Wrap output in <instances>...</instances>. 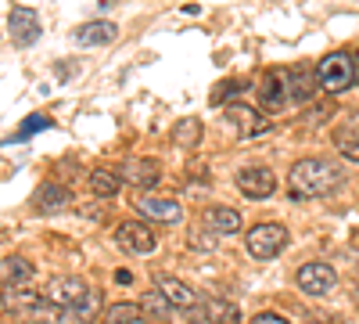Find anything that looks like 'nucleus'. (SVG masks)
I'll return each instance as SVG.
<instances>
[{
  "label": "nucleus",
  "instance_id": "16",
  "mask_svg": "<svg viewBox=\"0 0 359 324\" xmlns=\"http://www.w3.org/2000/svg\"><path fill=\"white\" fill-rule=\"evenodd\" d=\"M140 213L158 220V223H176L180 216H184V205H180L176 198H144L140 202Z\"/></svg>",
  "mask_w": 359,
  "mask_h": 324
},
{
  "label": "nucleus",
  "instance_id": "19",
  "mask_svg": "<svg viewBox=\"0 0 359 324\" xmlns=\"http://www.w3.org/2000/svg\"><path fill=\"white\" fill-rule=\"evenodd\" d=\"M198 141H201V123L198 119H180L172 127V144L176 148H194Z\"/></svg>",
  "mask_w": 359,
  "mask_h": 324
},
{
  "label": "nucleus",
  "instance_id": "6",
  "mask_svg": "<svg viewBox=\"0 0 359 324\" xmlns=\"http://www.w3.org/2000/svg\"><path fill=\"white\" fill-rule=\"evenodd\" d=\"M115 238H118V245L123 249H130V252H155L158 249V234L147 227V223H140V220H126V223H118V231H115Z\"/></svg>",
  "mask_w": 359,
  "mask_h": 324
},
{
  "label": "nucleus",
  "instance_id": "15",
  "mask_svg": "<svg viewBox=\"0 0 359 324\" xmlns=\"http://www.w3.org/2000/svg\"><path fill=\"white\" fill-rule=\"evenodd\" d=\"M33 278V263L25 256H8L0 259V288H18L22 281Z\"/></svg>",
  "mask_w": 359,
  "mask_h": 324
},
{
  "label": "nucleus",
  "instance_id": "29",
  "mask_svg": "<svg viewBox=\"0 0 359 324\" xmlns=\"http://www.w3.org/2000/svg\"><path fill=\"white\" fill-rule=\"evenodd\" d=\"M313 324H341V320H313Z\"/></svg>",
  "mask_w": 359,
  "mask_h": 324
},
{
  "label": "nucleus",
  "instance_id": "23",
  "mask_svg": "<svg viewBox=\"0 0 359 324\" xmlns=\"http://www.w3.org/2000/svg\"><path fill=\"white\" fill-rule=\"evenodd\" d=\"M133 320H140V306L133 303H115L104 313V324H133Z\"/></svg>",
  "mask_w": 359,
  "mask_h": 324
},
{
  "label": "nucleus",
  "instance_id": "28",
  "mask_svg": "<svg viewBox=\"0 0 359 324\" xmlns=\"http://www.w3.org/2000/svg\"><path fill=\"white\" fill-rule=\"evenodd\" d=\"M115 281H118V285H126V281H133V274H130V271H118Z\"/></svg>",
  "mask_w": 359,
  "mask_h": 324
},
{
  "label": "nucleus",
  "instance_id": "20",
  "mask_svg": "<svg viewBox=\"0 0 359 324\" xmlns=\"http://www.w3.org/2000/svg\"><path fill=\"white\" fill-rule=\"evenodd\" d=\"M334 148H338L348 162H359V130H355V127L334 130Z\"/></svg>",
  "mask_w": 359,
  "mask_h": 324
},
{
  "label": "nucleus",
  "instance_id": "25",
  "mask_svg": "<svg viewBox=\"0 0 359 324\" xmlns=\"http://www.w3.org/2000/svg\"><path fill=\"white\" fill-rule=\"evenodd\" d=\"M241 79H223L219 86H216V91H212V105H226L230 98H237V91H241Z\"/></svg>",
  "mask_w": 359,
  "mask_h": 324
},
{
  "label": "nucleus",
  "instance_id": "12",
  "mask_svg": "<svg viewBox=\"0 0 359 324\" xmlns=\"http://www.w3.org/2000/svg\"><path fill=\"white\" fill-rule=\"evenodd\" d=\"M65 205H72V191L62 184H43L33 195V209L36 213H62Z\"/></svg>",
  "mask_w": 359,
  "mask_h": 324
},
{
  "label": "nucleus",
  "instance_id": "11",
  "mask_svg": "<svg viewBox=\"0 0 359 324\" xmlns=\"http://www.w3.org/2000/svg\"><path fill=\"white\" fill-rule=\"evenodd\" d=\"M226 119H230L233 130H241L245 137L269 130V119H262V115H259L255 108H248V105H230V108H226Z\"/></svg>",
  "mask_w": 359,
  "mask_h": 324
},
{
  "label": "nucleus",
  "instance_id": "4",
  "mask_svg": "<svg viewBox=\"0 0 359 324\" xmlns=\"http://www.w3.org/2000/svg\"><path fill=\"white\" fill-rule=\"evenodd\" d=\"M248 252L255 256V259H273V256H280L284 249H287V227L284 223H255L252 231H248Z\"/></svg>",
  "mask_w": 359,
  "mask_h": 324
},
{
  "label": "nucleus",
  "instance_id": "5",
  "mask_svg": "<svg viewBox=\"0 0 359 324\" xmlns=\"http://www.w3.org/2000/svg\"><path fill=\"white\" fill-rule=\"evenodd\" d=\"M294 281H298V288H302L306 296H327V292L338 285V274H334L331 263H306Z\"/></svg>",
  "mask_w": 359,
  "mask_h": 324
},
{
  "label": "nucleus",
  "instance_id": "31",
  "mask_svg": "<svg viewBox=\"0 0 359 324\" xmlns=\"http://www.w3.org/2000/svg\"><path fill=\"white\" fill-rule=\"evenodd\" d=\"M90 324H97V320H90Z\"/></svg>",
  "mask_w": 359,
  "mask_h": 324
},
{
  "label": "nucleus",
  "instance_id": "22",
  "mask_svg": "<svg viewBox=\"0 0 359 324\" xmlns=\"http://www.w3.org/2000/svg\"><path fill=\"white\" fill-rule=\"evenodd\" d=\"M118 176L111 173V169H94L90 173V188H94V195H101V198H111L115 191H118Z\"/></svg>",
  "mask_w": 359,
  "mask_h": 324
},
{
  "label": "nucleus",
  "instance_id": "30",
  "mask_svg": "<svg viewBox=\"0 0 359 324\" xmlns=\"http://www.w3.org/2000/svg\"><path fill=\"white\" fill-rule=\"evenodd\" d=\"M133 324H147V320H133Z\"/></svg>",
  "mask_w": 359,
  "mask_h": 324
},
{
  "label": "nucleus",
  "instance_id": "17",
  "mask_svg": "<svg viewBox=\"0 0 359 324\" xmlns=\"http://www.w3.org/2000/svg\"><path fill=\"white\" fill-rule=\"evenodd\" d=\"M126 181L137 184V188H155V184L162 181L158 159H133V162L126 166Z\"/></svg>",
  "mask_w": 359,
  "mask_h": 324
},
{
  "label": "nucleus",
  "instance_id": "24",
  "mask_svg": "<svg viewBox=\"0 0 359 324\" xmlns=\"http://www.w3.org/2000/svg\"><path fill=\"white\" fill-rule=\"evenodd\" d=\"M140 310H144L147 317H155L158 324H162V320L169 317V303L162 299V292H147V296L140 299Z\"/></svg>",
  "mask_w": 359,
  "mask_h": 324
},
{
  "label": "nucleus",
  "instance_id": "1",
  "mask_svg": "<svg viewBox=\"0 0 359 324\" xmlns=\"http://www.w3.org/2000/svg\"><path fill=\"white\" fill-rule=\"evenodd\" d=\"M341 184V169L327 159H302L291 166V198H323Z\"/></svg>",
  "mask_w": 359,
  "mask_h": 324
},
{
  "label": "nucleus",
  "instance_id": "2",
  "mask_svg": "<svg viewBox=\"0 0 359 324\" xmlns=\"http://www.w3.org/2000/svg\"><path fill=\"white\" fill-rule=\"evenodd\" d=\"M90 296H94V292L86 288V281L83 278H54L50 285H47V292H43V299L57 310V313H79L86 303H90Z\"/></svg>",
  "mask_w": 359,
  "mask_h": 324
},
{
  "label": "nucleus",
  "instance_id": "14",
  "mask_svg": "<svg viewBox=\"0 0 359 324\" xmlns=\"http://www.w3.org/2000/svg\"><path fill=\"white\" fill-rule=\"evenodd\" d=\"M316 69H291L287 72V98H294L298 105H306V101H313V94H316Z\"/></svg>",
  "mask_w": 359,
  "mask_h": 324
},
{
  "label": "nucleus",
  "instance_id": "26",
  "mask_svg": "<svg viewBox=\"0 0 359 324\" xmlns=\"http://www.w3.org/2000/svg\"><path fill=\"white\" fill-rule=\"evenodd\" d=\"M50 127V119H47V115H29V119L22 123V130L15 134V141H25V137H33L36 130H47Z\"/></svg>",
  "mask_w": 359,
  "mask_h": 324
},
{
  "label": "nucleus",
  "instance_id": "13",
  "mask_svg": "<svg viewBox=\"0 0 359 324\" xmlns=\"http://www.w3.org/2000/svg\"><path fill=\"white\" fill-rule=\"evenodd\" d=\"M118 37V25L115 22H83L76 33H72V40L79 44V47H97V44H111Z\"/></svg>",
  "mask_w": 359,
  "mask_h": 324
},
{
  "label": "nucleus",
  "instance_id": "21",
  "mask_svg": "<svg viewBox=\"0 0 359 324\" xmlns=\"http://www.w3.org/2000/svg\"><path fill=\"white\" fill-rule=\"evenodd\" d=\"M208 324H241V310L226 299H212L208 303Z\"/></svg>",
  "mask_w": 359,
  "mask_h": 324
},
{
  "label": "nucleus",
  "instance_id": "10",
  "mask_svg": "<svg viewBox=\"0 0 359 324\" xmlns=\"http://www.w3.org/2000/svg\"><path fill=\"white\" fill-rule=\"evenodd\" d=\"M155 292H162V299L169 306H184V310H194L198 306V292L191 285H184L180 278H169V274H158L155 278Z\"/></svg>",
  "mask_w": 359,
  "mask_h": 324
},
{
  "label": "nucleus",
  "instance_id": "7",
  "mask_svg": "<svg viewBox=\"0 0 359 324\" xmlns=\"http://www.w3.org/2000/svg\"><path fill=\"white\" fill-rule=\"evenodd\" d=\"M237 188H241L245 198H269L277 191V176L266 166H248V169L237 173Z\"/></svg>",
  "mask_w": 359,
  "mask_h": 324
},
{
  "label": "nucleus",
  "instance_id": "3",
  "mask_svg": "<svg viewBox=\"0 0 359 324\" xmlns=\"http://www.w3.org/2000/svg\"><path fill=\"white\" fill-rule=\"evenodd\" d=\"M316 83H320V91H327V94L348 91V86L355 83V62L348 54H341V51L327 54L323 62L316 65Z\"/></svg>",
  "mask_w": 359,
  "mask_h": 324
},
{
  "label": "nucleus",
  "instance_id": "27",
  "mask_svg": "<svg viewBox=\"0 0 359 324\" xmlns=\"http://www.w3.org/2000/svg\"><path fill=\"white\" fill-rule=\"evenodd\" d=\"M252 324H291V320L280 313H259V317H252Z\"/></svg>",
  "mask_w": 359,
  "mask_h": 324
},
{
  "label": "nucleus",
  "instance_id": "18",
  "mask_svg": "<svg viewBox=\"0 0 359 324\" xmlns=\"http://www.w3.org/2000/svg\"><path fill=\"white\" fill-rule=\"evenodd\" d=\"M205 223L216 234H237L241 231V213L230 209V205H212V209L205 213Z\"/></svg>",
  "mask_w": 359,
  "mask_h": 324
},
{
  "label": "nucleus",
  "instance_id": "9",
  "mask_svg": "<svg viewBox=\"0 0 359 324\" xmlns=\"http://www.w3.org/2000/svg\"><path fill=\"white\" fill-rule=\"evenodd\" d=\"M8 29H11V40L18 47H29L40 40V15L33 8H15L8 15Z\"/></svg>",
  "mask_w": 359,
  "mask_h": 324
},
{
  "label": "nucleus",
  "instance_id": "8",
  "mask_svg": "<svg viewBox=\"0 0 359 324\" xmlns=\"http://www.w3.org/2000/svg\"><path fill=\"white\" fill-rule=\"evenodd\" d=\"M255 94H259V101H262L266 112H280L284 101H287V72H277V69L262 72Z\"/></svg>",
  "mask_w": 359,
  "mask_h": 324
}]
</instances>
